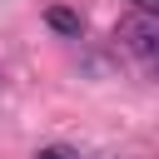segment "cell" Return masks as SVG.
Instances as JSON below:
<instances>
[{
  "instance_id": "3957f363",
  "label": "cell",
  "mask_w": 159,
  "mask_h": 159,
  "mask_svg": "<svg viewBox=\"0 0 159 159\" xmlns=\"http://www.w3.org/2000/svg\"><path fill=\"white\" fill-rule=\"evenodd\" d=\"M35 159H75V149H65V144H50V149H40Z\"/></svg>"
},
{
  "instance_id": "277c9868",
  "label": "cell",
  "mask_w": 159,
  "mask_h": 159,
  "mask_svg": "<svg viewBox=\"0 0 159 159\" xmlns=\"http://www.w3.org/2000/svg\"><path fill=\"white\" fill-rule=\"evenodd\" d=\"M129 5H134L139 15H159V0H129Z\"/></svg>"
},
{
  "instance_id": "6da1fadb",
  "label": "cell",
  "mask_w": 159,
  "mask_h": 159,
  "mask_svg": "<svg viewBox=\"0 0 159 159\" xmlns=\"http://www.w3.org/2000/svg\"><path fill=\"white\" fill-rule=\"evenodd\" d=\"M114 40L134 55V65H139L149 80H159V25H149V15L119 20V25H114Z\"/></svg>"
},
{
  "instance_id": "7a4b0ae2",
  "label": "cell",
  "mask_w": 159,
  "mask_h": 159,
  "mask_svg": "<svg viewBox=\"0 0 159 159\" xmlns=\"http://www.w3.org/2000/svg\"><path fill=\"white\" fill-rule=\"evenodd\" d=\"M45 25H50L55 35H70V40H80V35H84L80 10H70V5H50V10H45Z\"/></svg>"
}]
</instances>
